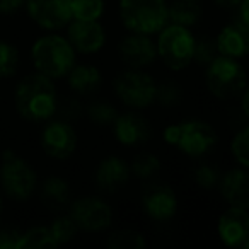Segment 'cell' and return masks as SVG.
Segmentation results:
<instances>
[{
    "label": "cell",
    "instance_id": "cell-11",
    "mask_svg": "<svg viewBox=\"0 0 249 249\" xmlns=\"http://www.w3.org/2000/svg\"><path fill=\"white\" fill-rule=\"evenodd\" d=\"M24 11L43 31H62L72 21V0H26Z\"/></svg>",
    "mask_w": 249,
    "mask_h": 249
},
{
    "label": "cell",
    "instance_id": "cell-27",
    "mask_svg": "<svg viewBox=\"0 0 249 249\" xmlns=\"http://www.w3.org/2000/svg\"><path fill=\"white\" fill-rule=\"evenodd\" d=\"M56 248L55 241L50 235L46 225H35L31 229L22 231L19 249H53Z\"/></svg>",
    "mask_w": 249,
    "mask_h": 249
},
{
    "label": "cell",
    "instance_id": "cell-18",
    "mask_svg": "<svg viewBox=\"0 0 249 249\" xmlns=\"http://www.w3.org/2000/svg\"><path fill=\"white\" fill-rule=\"evenodd\" d=\"M217 190L224 201L232 207H249V174L246 167H232L224 171Z\"/></svg>",
    "mask_w": 249,
    "mask_h": 249
},
{
    "label": "cell",
    "instance_id": "cell-12",
    "mask_svg": "<svg viewBox=\"0 0 249 249\" xmlns=\"http://www.w3.org/2000/svg\"><path fill=\"white\" fill-rule=\"evenodd\" d=\"M142 210L150 220L167 224L178 215L179 198L169 184H150L142 195Z\"/></svg>",
    "mask_w": 249,
    "mask_h": 249
},
{
    "label": "cell",
    "instance_id": "cell-6",
    "mask_svg": "<svg viewBox=\"0 0 249 249\" xmlns=\"http://www.w3.org/2000/svg\"><path fill=\"white\" fill-rule=\"evenodd\" d=\"M203 80L208 92L220 101L235 99L248 89L246 70L241 60L224 55H217L205 65Z\"/></svg>",
    "mask_w": 249,
    "mask_h": 249
},
{
    "label": "cell",
    "instance_id": "cell-40",
    "mask_svg": "<svg viewBox=\"0 0 249 249\" xmlns=\"http://www.w3.org/2000/svg\"><path fill=\"white\" fill-rule=\"evenodd\" d=\"M4 213V198H2V193H0V217Z\"/></svg>",
    "mask_w": 249,
    "mask_h": 249
},
{
    "label": "cell",
    "instance_id": "cell-3",
    "mask_svg": "<svg viewBox=\"0 0 249 249\" xmlns=\"http://www.w3.org/2000/svg\"><path fill=\"white\" fill-rule=\"evenodd\" d=\"M164 142L190 159H200L217 147L218 135L213 124L200 118H188L164 128Z\"/></svg>",
    "mask_w": 249,
    "mask_h": 249
},
{
    "label": "cell",
    "instance_id": "cell-36",
    "mask_svg": "<svg viewBox=\"0 0 249 249\" xmlns=\"http://www.w3.org/2000/svg\"><path fill=\"white\" fill-rule=\"evenodd\" d=\"M58 107H62L63 118H65V120H70V118L73 120V118H77L80 113H82V104H80L77 99H69L65 106H60L58 104Z\"/></svg>",
    "mask_w": 249,
    "mask_h": 249
},
{
    "label": "cell",
    "instance_id": "cell-19",
    "mask_svg": "<svg viewBox=\"0 0 249 249\" xmlns=\"http://www.w3.org/2000/svg\"><path fill=\"white\" fill-rule=\"evenodd\" d=\"M218 55L242 60L249 53V28L237 21H232L220 28L215 36Z\"/></svg>",
    "mask_w": 249,
    "mask_h": 249
},
{
    "label": "cell",
    "instance_id": "cell-16",
    "mask_svg": "<svg viewBox=\"0 0 249 249\" xmlns=\"http://www.w3.org/2000/svg\"><path fill=\"white\" fill-rule=\"evenodd\" d=\"M113 135L121 147L137 149L150 139V123L140 111L126 109L113 121Z\"/></svg>",
    "mask_w": 249,
    "mask_h": 249
},
{
    "label": "cell",
    "instance_id": "cell-23",
    "mask_svg": "<svg viewBox=\"0 0 249 249\" xmlns=\"http://www.w3.org/2000/svg\"><path fill=\"white\" fill-rule=\"evenodd\" d=\"M106 244L109 249H145L147 239L135 229H118L107 234Z\"/></svg>",
    "mask_w": 249,
    "mask_h": 249
},
{
    "label": "cell",
    "instance_id": "cell-30",
    "mask_svg": "<svg viewBox=\"0 0 249 249\" xmlns=\"http://www.w3.org/2000/svg\"><path fill=\"white\" fill-rule=\"evenodd\" d=\"M184 90L181 87V84H178L176 80H162L157 82V90H156V103L160 104L162 107H174L183 101Z\"/></svg>",
    "mask_w": 249,
    "mask_h": 249
},
{
    "label": "cell",
    "instance_id": "cell-13",
    "mask_svg": "<svg viewBox=\"0 0 249 249\" xmlns=\"http://www.w3.org/2000/svg\"><path fill=\"white\" fill-rule=\"evenodd\" d=\"M217 235L220 242L232 249H248L249 213L248 208L229 205L217 220Z\"/></svg>",
    "mask_w": 249,
    "mask_h": 249
},
{
    "label": "cell",
    "instance_id": "cell-21",
    "mask_svg": "<svg viewBox=\"0 0 249 249\" xmlns=\"http://www.w3.org/2000/svg\"><path fill=\"white\" fill-rule=\"evenodd\" d=\"M39 196L43 203H46L50 208L60 210L63 207H69L72 200V188L63 176L52 174V176H46L39 184Z\"/></svg>",
    "mask_w": 249,
    "mask_h": 249
},
{
    "label": "cell",
    "instance_id": "cell-26",
    "mask_svg": "<svg viewBox=\"0 0 249 249\" xmlns=\"http://www.w3.org/2000/svg\"><path fill=\"white\" fill-rule=\"evenodd\" d=\"M21 65V53L18 46L7 39H0V80L11 79Z\"/></svg>",
    "mask_w": 249,
    "mask_h": 249
},
{
    "label": "cell",
    "instance_id": "cell-25",
    "mask_svg": "<svg viewBox=\"0 0 249 249\" xmlns=\"http://www.w3.org/2000/svg\"><path fill=\"white\" fill-rule=\"evenodd\" d=\"M46 227H48L50 235H52V239L55 241L56 248L72 242L73 239L77 237V234H79V229H77L75 222L72 220V217H70L69 213L55 217Z\"/></svg>",
    "mask_w": 249,
    "mask_h": 249
},
{
    "label": "cell",
    "instance_id": "cell-32",
    "mask_svg": "<svg viewBox=\"0 0 249 249\" xmlns=\"http://www.w3.org/2000/svg\"><path fill=\"white\" fill-rule=\"evenodd\" d=\"M222 171L215 164H200L196 169L193 171V183L201 190H213L217 188L218 181H220Z\"/></svg>",
    "mask_w": 249,
    "mask_h": 249
},
{
    "label": "cell",
    "instance_id": "cell-34",
    "mask_svg": "<svg viewBox=\"0 0 249 249\" xmlns=\"http://www.w3.org/2000/svg\"><path fill=\"white\" fill-rule=\"evenodd\" d=\"M22 231L16 227L0 229V249H19Z\"/></svg>",
    "mask_w": 249,
    "mask_h": 249
},
{
    "label": "cell",
    "instance_id": "cell-17",
    "mask_svg": "<svg viewBox=\"0 0 249 249\" xmlns=\"http://www.w3.org/2000/svg\"><path fill=\"white\" fill-rule=\"evenodd\" d=\"M132 173H130V162L120 156L103 157L94 169V184L103 191H118L130 183Z\"/></svg>",
    "mask_w": 249,
    "mask_h": 249
},
{
    "label": "cell",
    "instance_id": "cell-37",
    "mask_svg": "<svg viewBox=\"0 0 249 249\" xmlns=\"http://www.w3.org/2000/svg\"><path fill=\"white\" fill-rule=\"evenodd\" d=\"M235 11V19L234 21L241 22V24L249 28V0H241L239 5L234 9Z\"/></svg>",
    "mask_w": 249,
    "mask_h": 249
},
{
    "label": "cell",
    "instance_id": "cell-39",
    "mask_svg": "<svg viewBox=\"0 0 249 249\" xmlns=\"http://www.w3.org/2000/svg\"><path fill=\"white\" fill-rule=\"evenodd\" d=\"M213 2L217 5H220V7H224V9H235L241 0H213Z\"/></svg>",
    "mask_w": 249,
    "mask_h": 249
},
{
    "label": "cell",
    "instance_id": "cell-41",
    "mask_svg": "<svg viewBox=\"0 0 249 249\" xmlns=\"http://www.w3.org/2000/svg\"><path fill=\"white\" fill-rule=\"evenodd\" d=\"M193 2H201V0H193Z\"/></svg>",
    "mask_w": 249,
    "mask_h": 249
},
{
    "label": "cell",
    "instance_id": "cell-9",
    "mask_svg": "<svg viewBox=\"0 0 249 249\" xmlns=\"http://www.w3.org/2000/svg\"><path fill=\"white\" fill-rule=\"evenodd\" d=\"M69 215L75 222L79 232L101 234L113 225V207L101 196H80L70 200Z\"/></svg>",
    "mask_w": 249,
    "mask_h": 249
},
{
    "label": "cell",
    "instance_id": "cell-2",
    "mask_svg": "<svg viewBox=\"0 0 249 249\" xmlns=\"http://www.w3.org/2000/svg\"><path fill=\"white\" fill-rule=\"evenodd\" d=\"M35 72L48 77L52 80L65 79L67 73L77 63V53L58 31H46L33 41L29 50Z\"/></svg>",
    "mask_w": 249,
    "mask_h": 249
},
{
    "label": "cell",
    "instance_id": "cell-5",
    "mask_svg": "<svg viewBox=\"0 0 249 249\" xmlns=\"http://www.w3.org/2000/svg\"><path fill=\"white\" fill-rule=\"evenodd\" d=\"M118 18L128 33L156 36L169 22L167 0H118Z\"/></svg>",
    "mask_w": 249,
    "mask_h": 249
},
{
    "label": "cell",
    "instance_id": "cell-20",
    "mask_svg": "<svg viewBox=\"0 0 249 249\" xmlns=\"http://www.w3.org/2000/svg\"><path fill=\"white\" fill-rule=\"evenodd\" d=\"M67 86L77 96H90L103 86V72L92 63H75L65 77Z\"/></svg>",
    "mask_w": 249,
    "mask_h": 249
},
{
    "label": "cell",
    "instance_id": "cell-1",
    "mask_svg": "<svg viewBox=\"0 0 249 249\" xmlns=\"http://www.w3.org/2000/svg\"><path fill=\"white\" fill-rule=\"evenodd\" d=\"M60 97L55 80L35 72L24 75L14 89L16 113L26 121L45 123L58 111Z\"/></svg>",
    "mask_w": 249,
    "mask_h": 249
},
{
    "label": "cell",
    "instance_id": "cell-4",
    "mask_svg": "<svg viewBox=\"0 0 249 249\" xmlns=\"http://www.w3.org/2000/svg\"><path fill=\"white\" fill-rule=\"evenodd\" d=\"M38 174L33 164L7 149L0 154V191L12 201H28L38 190Z\"/></svg>",
    "mask_w": 249,
    "mask_h": 249
},
{
    "label": "cell",
    "instance_id": "cell-33",
    "mask_svg": "<svg viewBox=\"0 0 249 249\" xmlns=\"http://www.w3.org/2000/svg\"><path fill=\"white\" fill-rule=\"evenodd\" d=\"M218 55L217 46H215L213 38H207V36H201V38L195 39V52H193V63L205 67Z\"/></svg>",
    "mask_w": 249,
    "mask_h": 249
},
{
    "label": "cell",
    "instance_id": "cell-31",
    "mask_svg": "<svg viewBox=\"0 0 249 249\" xmlns=\"http://www.w3.org/2000/svg\"><path fill=\"white\" fill-rule=\"evenodd\" d=\"M231 156L235 160V164L241 167H249V128L242 126L239 132H235V135L231 140Z\"/></svg>",
    "mask_w": 249,
    "mask_h": 249
},
{
    "label": "cell",
    "instance_id": "cell-10",
    "mask_svg": "<svg viewBox=\"0 0 249 249\" xmlns=\"http://www.w3.org/2000/svg\"><path fill=\"white\" fill-rule=\"evenodd\" d=\"M41 149L50 159L67 160L77 152L79 135L69 120L65 118H50L39 135Z\"/></svg>",
    "mask_w": 249,
    "mask_h": 249
},
{
    "label": "cell",
    "instance_id": "cell-8",
    "mask_svg": "<svg viewBox=\"0 0 249 249\" xmlns=\"http://www.w3.org/2000/svg\"><path fill=\"white\" fill-rule=\"evenodd\" d=\"M116 99L128 109L143 111L156 104L157 80L143 69H126L116 73L113 80Z\"/></svg>",
    "mask_w": 249,
    "mask_h": 249
},
{
    "label": "cell",
    "instance_id": "cell-29",
    "mask_svg": "<svg viewBox=\"0 0 249 249\" xmlns=\"http://www.w3.org/2000/svg\"><path fill=\"white\" fill-rule=\"evenodd\" d=\"M104 12V0H72V19L77 21H101Z\"/></svg>",
    "mask_w": 249,
    "mask_h": 249
},
{
    "label": "cell",
    "instance_id": "cell-7",
    "mask_svg": "<svg viewBox=\"0 0 249 249\" xmlns=\"http://www.w3.org/2000/svg\"><path fill=\"white\" fill-rule=\"evenodd\" d=\"M195 39H196V36L193 35L190 28L167 22L154 39L157 50V60L173 72L186 70L193 63Z\"/></svg>",
    "mask_w": 249,
    "mask_h": 249
},
{
    "label": "cell",
    "instance_id": "cell-35",
    "mask_svg": "<svg viewBox=\"0 0 249 249\" xmlns=\"http://www.w3.org/2000/svg\"><path fill=\"white\" fill-rule=\"evenodd\" d=\"M26 0H0V16H14L24 9Z\"/></svg>",
    "mask_w": 249,
    "mask_h": 249
},
{
    "label": "cell",
    "instance_id": "cell-22",
    "mask_svg": "<svg viewBox=\"0 0 249 249\" xmlns=\"http://www.w3.org/2000/svg\"><path fill=\"white\" fill-rule=\"evenodd\" d=\"M167 18L171 24L191 29L200 24L203 18V9L200 2H193V0H171L167 2Z\"/></svg>",
    "mask_w": 249,
    "mask_h": 249
},
{
    "label": "cell",
    "instance_id": "cell-15",
    "mask_svg": "<svg viewBox=\"0 0 249 249\" xmlns=\"http://www.w3.org/2000/svg\"><path fill=\"white\" fill-rule=\"evenodd\" d=\"M118 56L128 69H149L157 62V50L154 36L128 33L118 43Z\"/></svg>",
    "mask_w": 249,
    "mask_h": 249
},
{
    "label": "cell",
    "instance_id": "cell-24",
    "mask_svg": "<svg viewBox=\"0 0 249 249\" xmlns=\"http://www.w3.org/2000/svg\"><path fill=\"white\" fill-rule=\"evenodd\" d=\"M160 167H162V162H160L157 154L139 152L130 162V173H132V178H135V179L147 181L156 176L160 171Z\"/></svg>",
    "mask_w": 249,
    "mask_h": 249
},
{
    "label": "cell",
    "instance_id": "cell-28",
    "mask_svg": "<svg viewBox=\"0 0 249 249\" xmlns=\"http://www.w3.org/2000/svg\"><path fill=\"white\" fill-rule=\"evenodd\" d=\"M118 113L120 111L116 109V106L106 99L92 101L86 107V116L89 118L90 123L97 124V126H111L113 121L116 120Z\"/></svg>",
    "mask_w": 249,
    "mask_h": 249
},
{
    "label": "cell",
    "instance_id": "cell-38",
    "mask_svg": "<svg viewBox=\"0 0 249 249\" xmlns=\"http://www.w3.org/2000/svg\"><path fill=\"white\" fill-rule=\"evenodd\" d=\"M239 99H241V111H242V116L248 118L249 116V107H248V103H249V90L246 89L244 92L239 96Z\"/></svg>",
    "mask_w": 249,
    "mask_h": 249
},
{
    "label": "cell",
    "instance_id": "cell-14",
    "mask_svg": "<svg viewBox=\"0 0 249 249\" xmlns=\"http://www.w3.org/2000/svg\"><path fill=\"white\" fill-rule=\"evenodd\" d=\"M65 38L77 55H96L106 45V29L101 21H77L72 19L65 26Z\"/></svg>",
    "mask_w": 249,
    "mask_h": 249
}]
</instances>
